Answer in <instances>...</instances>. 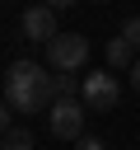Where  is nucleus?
I'll return each instance as SVG.
<instances>
[{
	"label": "nucleus",
	"mask_w": 140,
	"mask_h": 150,
	"mask_svg": "<svg viewBox=\"0 0 140 150\" xmlns=\"http://www.w3.org/2000/svg\"><path fill=\"white\" fill-rule=\"evenodd\" d=\"M14 112H42V108H51L56 103V94H51V75H47V66H37V61H14L9 70H5V94H0Z\"/></svg>",
	"instance_id": "1"
},
{
	"label": "nucleus",
	"mask_w": 140,
	"mask_h": 150,
	"mask_svg": "<svg viewBox=\"0 0 140 150\" xmlns=\"http://www.w3.org/2000/svg\"><path fill=\"white\" fill-rule=\"evenodd\" d=\"M84 61H89V38L84 33H56L47 42V66L56 75H75V70H84Z\"/></svg>",
	"instance_id": "2"
},
{
	"label": "nucleus",
	"mask_w": 140,
	"mask_h": 150,
	"mask_svg": "<svg viewBox=\"0 0 140 150\" xmlns=\"http://www.w3.org/2000/svg\"><path fill=\"white\" fill-rule=\"evenodd\" d=\"M117 98H121V84H117L112 70H93V75H84V84H79V103H84L89 112H112Z\"/></svg>",
	"instance_id": "3"
},
{
	"label": "nucleus",
	"mask_w": 140,
	"mask_h": 150,
	"mask_svg": "<svg viewBox=\"0 0 140 150\" xmlns=\"http://www.w3.org/2000/svg\"><path fill=\"white\" fill-rule=\"evenodd\" d=\"M84 117H89V108L79 98H56L47 108V127H51L56 141H79L84 136Z\"/></svg>",
	"instance_id": "4"
},
{
	"label": "nucleus",
	"mask_w": 140,
	"mask_h": 150,
	"mask_svg": "<svg viewBox=\"0 0 140 150\" xmlns=\"http://www.w3.org/2000/svg\"><path fill=\"white\" fill-rule=\"evenodd\" d=\"M61 28H56V9L51 5H33V9H23V38L28 42H51Z\"/></svg>",
	"instance_id": "5"
},
{
	"label": "nucleus",
	"mask_w": 140,
	"mask_h": 150,
	"mask_svg": "<svg viewBox=\"0 0 140 150\" xmlns=\"http://www.w3.org/2000/svg\"><path fill=\"white\" fill-rule=\"evenodd\" d=\"M103 52H107V70H126V66H135V61H140V56H135V47H131L121 33H117V38H107V47H103Z\"/></svg>",
	"instance_id": "6"
},
{
	"label": "nucleus",
	"mask_w": 140,
	"mask_h": 150,
	"mask_svg": "<svg viewBox=\"0 0 140 150\" xmlns=\"http://www.w3.org/2000/svg\"><path fill=\"white\" fill-rule=\"evenodd\" d=\"M0 150H33V136H28L23 127H14V131L0 141Z\"/></svg>",
	"instance_id": "7"
},
{
	"label": "nucleus",
	"mask_w": 140,
	"mask_h": 150,
	"mask_svg": "<svg viewBox=\"0 0 140 150\" xmlns=\"http://www.w3.org/2000/svg\"><path fill=\"white\" fill-rule=\"evenodd\" d=\"M51 94L56 98H79L75 94V75H51Z\"/></svg>",
	"instance_id": "8"
},
{
	"label": "nucleus",
	"mask_w": 140,
	"mask_h": 150,
	"mask_svg": "<svg viewBox=\"0 0 140 150\" xmlns=\"http://www.w3.org/2000/svg\"><path fill=\"white\" fill-rule=\"evenodd\" d=\"M121 38H126V42H131V47H135V56H140V14H135V19H126V23H121Z\"/></svg>",
	"instance_id": "9"
},
{
	"label": "nucleus",
	"mask_w": 140,
	"mask_h": 150,
	"mask_svg": "<svg viewBox=\"0 0 140 150\" xmlns=\"http://www.w3.org/2000/svg\"><path fill=\"white\" fill-rule=\"evenodd\" d=\"M75 150H107V145H103L98 136H79V141H75Z\"/></svg>",
	"instance_id": "10"
},
{
	"label": "nucleus",
	"mask_w": 140,
	"mask_h": 150,
	"mask_svg": "<svg viewBox=\"0 0 140 150\" xmlns=\"http://www.w3.org/2000/svg\"><path fill=\"white\" fill-rule=\"evenodd\" d=\"M9 131H14V127H9V103H5V98H0V141H5V136H9Z\"/></svg>",
	"instance_id": "11"
},
{
	"label": "nucleus",
	"mask_w": 140,
	"mask_h": 150,
	"mask_svg": "<svg viewBox=\"0 0 140 150\" xmlns=\"http://www.w3.org/2000/svg\"><path fill=\"white\" fill-rule=\"evenodd\" d=\"M131 89H135V94H140V61H135V66H131Z\"/></svg>",
	"instance_id": "12"
},
{
	"label": "nucleus",
	"mask_w": 140,
	"mask_h": 150,
	"mask_svg": "<svg viewBox=\"0 0 140 150\" xmlns=\"http://www.w3.org/2000/svg\"><path fill=\"white\" fill-rule=\"evenodd\" d=\"M47 5H51V9H65V5H75V0H47Z\"/></svg>",
	"instance_id": "13"
},
{
	"label": "nucleus",
	"mask_w": 140,
	"mask_h": 150,
	"mask_svg": "<svg viewBox=\"0 0 140 150\" xmlns=\"http://www.w3.org/2000/svg\"><path fill=\"white\" fill-rule=\"evenodd\" d=\"M98 5H103V0H98Z\"/></svg>",
	"instance_id": "14"
}]
</instances>
